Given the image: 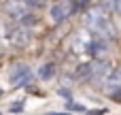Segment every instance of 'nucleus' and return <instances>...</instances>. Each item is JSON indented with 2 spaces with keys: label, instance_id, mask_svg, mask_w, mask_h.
Listing matches in <instances>:
<instances>
[{
  "label": "nucleus",
  "instance_id": "f257e3e1",
  "mask_svg": "<svg viewBox=\"0 0 121 115\" xmlns=\"http://www.w3.org/2000/svg\"><path fill=\"white\" fill-rule=\"evenodd\" d=\"M94 30H96V32H100L104 38H111V36H115L113 23H111L106 17H98V19H96V23H94Z\"/></svg>",
  "mask_w": 121,
  "mask_h": 115
},
{
  "label": "nucleus",
  "instance_id": "f03ea898",
  "mask_svg": "<svg viewBox=\"0 0 121 115\" xmlns=\"http://www.w3.org/2000/svg\"><path fill=\"white\" fill-rule=\"evenodd\" d=\"M11 38H13V43L17 45V47H26L28 43H30V30H26V28H15L13 32H11Z\"/></svg>",
  "mask_w": 121,
  "mask_h": 115
},
{
  "label": "nucleus",
  "instance_id": "7ed1b4c3",
  "mask_svg": "<svg viewBox=\"0 0 121 115\" xmlns=\"http://www.w3.org/2000/svg\"><path fill=\"white\" fill-rule=\"evenodd\" d=\"M89 68H91V79H100L111 73V66L106 62H89Z\"/></svg>",
  "mask_w": 121,
  "mask_h": 115
},
{
  "label": "nucleus",
  "instance_id": "20e7f679",
  "mask_svg": "<svg viewBox=\"0 0 121 115\" xmlns=\"http://www.w3.org/2000/svg\"><path fill=\"white\" fill-rule=\"evenodd\" d=\"M4 9H11L6 13L11 17H15V19H21L26 15V4H21V2H9V4H4Z\"/></svg>",
  "mask_w": 121,
  "mask_h": 115
},
{
  "label": "nucleus",
  "instance_id": "39448f33",
  "mask_svg": "<svg viewBox=\"0 0 121 115\" xmlns=\"http://www.w3.org/2000/svg\"><path fill=\"white\" fill-rule=\"evenodd\" d=\"M30 73V68L26 66V64H15V66H11V73H9V77H11V83H15L17 79H21L23 75H28Z\"/></svg>",
  "mask_w": 121,
  "mask_h": 115
},
{
  "label": "nucleus",
  "instance_id": "423d86ee",
  "mask_svg": "<svg viewBox=\"0 0 121 115\" xmlns=\"http://www.w3.org/2000/svg\"><path fill=\"white\" fill-rule=\"evenodd\" d=\"M106 41L102 38V41H96V43H89V47H87V51L89 53H94V55H102V53H106Z\"/></svg>",
  "mask_w": 121,
  "mask_h": 115
},
{
  "label": "nucleus",
  "instance_id": "0eeeda50",
  "mask_svg": "<svg viewBox=\"0 0 121 115\" xmlns=\"http://www.w3.org/2000/svg\"><path fill=\"white\" fill-rule=\"evenodd\" d=\"M53 73H55V66H53L51 62H47V64H43V66L38 68V77H40L43 81H49V79L53 77Z\"/></svg>",
  "mask_w": 121,
  "mask_h": 115
},
{
  "label": "nucleus",
  "instance_id": "6e6552de",
  "mask_svg": "<svg viewBox=\"0 0 121 115\" xmlns=\"http://www.w3.org/2000/svg\"><path fill=\"white\" fill-rule=\"evenodd\" d=\"M49 15H51L53 21H62V19L66 17V6H64V4H55V6H51Z\"/></svg>",
  "mask_w": 121,
  "mask_h": 115
},
{
  "label": "nucleus",
  "instance_id": "1a4fd4ad",
  "mask_svg": "<svg viewBox=\"0 0 121 115\" xmlns=\"http://www.w3.org/2000/svg\"><path fill=\"white\" fill-rule=\"evenodd\" d=\"M36 21H38V17H36L34 13H26V15L19 19V26H21V28H26V30H30V26H34Z\"/></svg>",
  "mask_w": 121,
  "mask_h": 115
},
{
  "label": "nucleus",
  "instance_id": "9d476101",
  "mask_svg": "<svg viewBox=\"0 0 121 115\" xmlns=\"http://www.w3.org/2000/svg\"><path fill=\"white\" fill-rule=\"evenodd\" d=\"M81 9H87V2H70V4H66V15H74Z\"/></svg>",
  "mask_w": 121,
  "mask_h": 115
},
{
  "label": "nucleus",
  "instance_id": "9b49d317",
  "mask_svg": "<svg viewBox=\"0 0 121 115\" xmlns=\"http://www.w3.org/2000/svg\"><path fill=\"white\" fill-rule=\"evenodd\" d=\"M32 79H34V77H32V73H28V75H23L21 79H17V81H15L13 85H15V87H23V85H28V83H30Z\"/></svg>",
  "mask_w": 121,
  "mask_h": 115
},
{
  "label": "nucleus",
  "instance_id": "f8f14e48",
  "mask_svg": "<svg viewBox=\"0 0 121 115\" xmlns=\"http://www.w3.org/2000/svg\"><path fill=\"white\" fill-rule=\"evenodd\" d=\"M23 111V102H13L11 105V113H21Z\"/></svg>",
  "mask_w": 121,
  "mask_h": 115
},
{
  "label": "nucleus",
  "instance_id": "ddd939ff",
  "mask_svg": "<svg viewBox=\"0 0 121 115\" xmlns=\"http://www.w3.org/2000/svg\"><path fill=\"white\" fill-rule=\"evenodd\" d=\"M26 6H28V9H40V6H45V4H43V2H38V0H36V2H34V0H30V2H26Z\"/></svg>",
  "mask_w": 121,
  "mask_h": 115
},
{
  "label": "nucleus",
  "instance_id": "4468645a",
  "mask_svg": "<svg viewBox=\"0 0 121 115\" xmlns=\"http://www.w3.org/2000/svg\"><path fill=\"white\" fill-rule=\"evenodd\" d=\"M68 111H85L83 105H74V102H68Z\"/></svg>",
  "mask_w": 121,
  "mask_h": 115
},
{
  "label": "nucleus",
  "instance_id": "2eb2a0df",
  "mask_svg": "<svg viewBox=\"0 0 121 115\" xmlns=\"http://www.w3.org/2000/svg\"><path fill=\"white\" fill-rule=\"evenodd\" d=\"M111 98H113L115 102H121V90H113V94H111Z\"/></svg>",
  "mask_w": 121,
  "mask_h": 115
},
{
  "label": "nucleus",
  "instance_id": "dca6fc26",
  "mask_svg": "<svg viewBox=\"0 0 121 115\" xmlns=\"http://www.w3.org/2000/svg\"><path fill=\"white\" fill-rule=\"evenodd\" d=\"M60 96H62V98H66V100H70V98H72V96H70V90H64V87L60 90Z\"/></svg>",
  "mask_w": 121,
  "mask_h": 115
},
{
  "label": "nucleus",
  "instance_id": "f3484780",
  "mask_svg": "<svg viewBox=\"0 0 121 115\" xmlns=\"http://www.w3.org/2000/svg\"><path fill=\"white\" fill-rule=\"evenodd\" d=\"M113 9H115V13H121V2H113Z\"/></svg>",
  "mask_w": 121,
  "mask_h": 115
},
{
  "label": "nucleus",
  "instance_id": "a211bd4d",
  "mask_svg": "<svg viewBox=\"0 0 121 115\" xmlns=\"http://www.w3.org/2000/svg\"><path fill=\"white\" fill-rule=\"evenodd\" d=\"M0 115H2V113H0Z\"/></svg>",
  "mask_w": 121,
  "mask_h": 115
}]
</instances>
